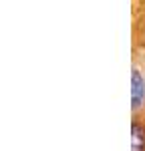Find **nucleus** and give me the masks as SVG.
<instances>
[{
	"label": "nucleus",
	"instance_id": "nucleus-2",
	"mask_svg": "<svg viewBox=\"0 0 145 151\" xmlns=\"http://www.w3.org/2000/svg\"><path fill=\"white\" fill-rule=\"evenodd\" d=\"M141 141H145L143 133H141V127H139V125H135V127H133V151H143Z\"/></svg>",
	"mask_w": 145,
	"mask_h": 151
},
{
	"label": "nucleus",
	"instance_id": "nucleus-1",
	"mask_svg": "<svg viewBox=\"0 0 145 151\" xmlns=\"http://www.w3.org/2000/svg\"><path fill=\"white\" fill-rule=\"evenodd\" d=\"M141 89H143V81H141V75L135 70L133 73V105L137 107L141 101Z\"/></svg>",
	"mask_w": 145,
	"mask_h": 151
}]
</instances>
